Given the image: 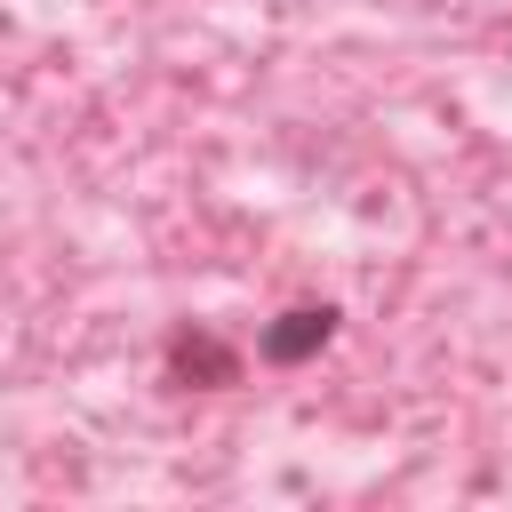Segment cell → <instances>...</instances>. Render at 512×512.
I'll use <instances>...</instances> for the list:
<instances>
[{
	"instance_id": "cell-1",
	"label": "cell",
	"mask_w": 512,
	"mask_h": 512,
	"mask_svg": "<svg viewBox=\"0 0 512 512\" xmlns=\"http://www.w3.org/2000/svg\"><path fill=\"white\" fill-rule=\"evenodd\" d=\"M328 328H336V312H328V304H304V312H288V320L264 336V360H280V368H288V360L320 352V344H328Z\"/></svg>"
},
{
	"instance_id": "cell-2",
	"label": "cell",
	"mask_w": 512,
	"mask_h": 512,
	"mask_svg": "<svg viewBox=\"0 0 512 512\" xmlns=\"http://www.w3.org/2000/svg\"><path fill=\"white\" fill-rule=\"evenodd\" d=\"M168 360H176V376H208V384H232V376H240V360H232L216 336H176Z\"/></svg>"
}]
</instances>
